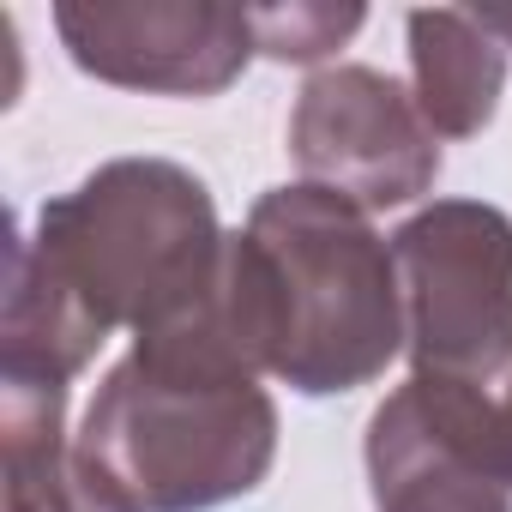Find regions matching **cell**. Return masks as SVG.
I'll use <instances>...</instances> for the list:
<instances>
[{
	"label": "cell",
	"instance_id": "obj_4",
	"mask_svg": "<svg viewBox=\"0 0 512 512\" xmlns=\"http://www.w3.org/2000/svg\"><path fill=\"white\" fill-rule=\"evenodd\" d=\"M392 266L416 380L494 392L512 374V217L482 199H434L398 223Z\"/></svg>",
	"mask_w": 512,
	"mask_h": 512
},
{
	"label": "cell",
	"instance_id": "obj_7",
	"mask_svg": "<svg viewBox=\"0 0 512 512\" xmlns=\"http://www.w3.org/2000/svg\"><path fill=\"white\" fill-rule=\"evenodd\" d=\"M368 488L374 512H512L476 398L434 380H404L368 416Z\"/></svg>",
	"mask_w": 512,
	"mask_h": 512
},
{
	"label": "cell",
	"instance_id": "obj_1",
	"mask_svg": "<svg viewBox=\"0 0 512 512\" xmlns=\"http://www.w3.org/2000/svg\"><path fill=\"white\" fill-rule=\"evenodd\" d=\"M217 205L169 157H115L37 211L13 241L0 380L67 386L115 338L199 314L223 278Z\"/></svg>",
	"mask_w": 512,
	"mask_h": 512
},
{
	"label": "cell",
	"instance_id": "obj_9",
	"mask_svg": "<svg viewBox=\"0 0 512 512\" xmlns=\"http://www.w3.org/2000/svg\"><path fill=\"white\" fill-rule=\"evenodd\" d=\"M410 79V97L440 139H476L506 91V43L482 25V13L422 7L410 13Z\"/></svg>",
	"mask_w": 512,
	"mask_h": 512
},
{
	"label": "cell",
	"instance_id": "obj_3",
	"mask_svg": "<svg viewBox=\"0 0 512 512\" xmlns=\"http://www.w3.org/2000/svg\"><path fill=\"white\" fill-rule=\"evenodd\" d=\"M73 452L127 512H211L272 476L278 404L247 368L133 344L97 386Z\"/></svg>",
	"mask_w": 512,
	"mask_h": 512
},
{
	"label": "cell",
	"instance_id": "obj_5",
	"mask_svg": "<svg viewBox=\"0 0 512 512\" xmlns=\"http://www.w3.org/2000/svg\"><path fill=\"white\" fill-rule=\"evenodd\" d=\"M290 157L308 187H326L374 217L434 187L440 133L392 73L344 61L302 85L290 115Z\"/></svg>",
	"mask_w": 512,
	"mask_h": 512
},
{
	"label": "cell",
	"instance_id": "obj_8",
	"mask_svg": "<svg viewBox=\"0 0 512 512\" xmlns=\"http://www.w3.org/2000/svg\"><path fill=\"white\" fill-rule=\"evenodd\" d=\"M67 386L0 380V494L7 512H127L67 446Z\"/></svg>",
	"mask_w": 512,
	"mask_h": 512
},
{
	"label": "cell",
	"instance_id": "obj_11",
	"mask_svg": "<svg viewBox=\"0 0 512 512\" xmlns=\"http://www.w3.org/2000/svg\"><path fill=\"white\" fill-rule=\"evenodd\" d=\"M458 392H464V386H458ZM470 398H476V416H482V440H488L500 476L512 482V374H506L494 392H470Z\"/></svg>",
	"mask_w": 512,
	"mask_h": 512
},
{
	"label": "cell",
	"instance_id": "obj_2",
	"mask_svg": "<svg viewBox=\"0 0 512 512\" xmlns=\"http://www.w3.org/2000/svg\"><path fill=\"white\" fill-rule=\"evenodd\" d=\"M229 284L260 374L302 398L374 386L404 350L392 241L326 187H272L229 235Z\"/></svg>",
	"mask_w": 512,
	"mask_h": 512
},
{
	"label": "cell",
	"instance_id": "obj_12",
	"mask_svg": "<svg viewBox=\"0 0 512 512\" xmlns=\"http://www.w3.org/2000/svg\"><path fill=\"white\" fill-rule=\"evenodd\" d=\"M482 25H488V31H494V37L512 49V13H482Z\"/></svg>",
	"mask_w": 512,
	"mask_h": 512
},
{
	"label": "cell",
	"instance_id": "obj_10",
	"mask_svg": "<svg viewBox=\"0 0 512 512\" xmlns=\"http://www.w3.org/2000/svg\"><path fill=\"white\" fill-rule=\"evenodd\" d=\"M253 13V43L272 61H296L314 67L326 55H338L356 31H362V7H247Z\"/></svg>",
	"mask_w": 512,
	"mask_h": 512
},
{
	"label": "cell",
	"instance_id": "obj_6",
	"mask_svg": "<svg viewBox=\"0 0 512 512\" xmlns=\"http://www.w3.org/2000/svg\"><path fill=\"white\" fill-rule=\"evenodd\" d=\"M55 31L79 73L151 97H217L260 55L253 13L217 0H67Z\"/></svg>",
	"mask_w": 512,
	"mask_h": 512
}]
</instances>
